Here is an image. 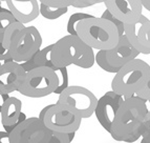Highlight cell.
Returning a JSON list of instances; mask_svg holds the SVG:
<instances>
[{
  "mask_svg": "<svg viewBox=\"0 0 150 143\" xmlns=\"http://www.w3.org/2000/svg\"><path fill=\"white\" fill-rule=\"evenodd\" d=\"M3 45L10 52L13 61L22 64L41 50L42 36L36 26L16 22L3 34Z\"/></svg>",
  "mask_w": 150,
  "mask_h": 143,
  "instance_id": "cell-1",
  "label": "cell"
},
{
  "mask_svg": "<svg viewBox=\"0 0 150 143\" xmlns=\"http://www.w3.org/2000/svg\"><path fill=\"white\" fill-rule=\"evenodd\" d=\"M52 61L56 68L77 65L81 68H93L96 61L93 50L78 36L67 35L54 43Z\"/></svg>",
  "mask_w": 150,
  "mask_h": 143,
  "instance_id": "cell-2",
  "label": "cell"
},
{
  "mask_svg": "<svg viewBox=\"0 0 150 143\" xmlns=\"http://www.w3.org/2000/svg\"><path fill=\"white\" fill-rule=\"evenodd\" d=\"M77 36L93 50H98V52L111 50L120 41L118 28L110 21L95 16L79 23Z\"/></svg>",
  "mask_w": 150,
  "mask_h": 143,
  "instance_id": "cell-3",
  "label": "cell"
},
{
  "mask_svg": "<svg viewBox=\"0 0 150 143\" xmlns=\"http://www.w3.org/2000/svg\"><path fill=\"white\" fill-rule=\"evenodd\" d=\"M146 108L144 101L138 96L126 99L115 115L110 135L115 141L126 142L137 134L145 121Z\"/></svg>",
  "mask_w": 150,
  "mask_h": 143,
  "instance_id": "cell-4",
  "label": "cell"
},
{
  "mask_svg": "<svg viewBox=\"0 0 150 143\" xmlns=\"http://www.w3.org/2000/svg\"><path fill=\"white\" fill-rule=\"evenodd\" d=\"M150 75V65L142 59H134L123 66L111 81L112 92L129 99L137 95Z\"/></svg>",
  "mask_w": 150,
  "mask_h": 143,
  "instance_id": "cell-5",
  "label": "cell"
},
{
  "mask_svg": "<svg viewBox=\"0 0 150 143\" xmlns=\"http://www.w3.org/2000/svg\"><path fill=\"white\" fill-rule=\"evenodd\" d=\"M39 119L53 133L70 134L80 128L82 118L75 112L61 104H50L39 114Z\"/></svg>",
  "mask_w": 150,
  "mask_h": 143,
  "instance_id": "cell-6",
  "label": "cell"
},
{
  "mask_svg": "<svg viewBox=\"0 0 150 143\" xmlns=\"http://www.w3.org/2000/svg\"><path fill=\"white\" fill-rule=\"evenodd\" d=\"M58 84L59 80L55 70L48 68H39L26 73L18 92L30 98H43L55 94Z\"/></svg>",
  "mask_w": 150,
  "mask_h": 143,
  "instance_id": "cell-7",
  "label": "cell"
},
{
  "mask_svg": "<svg viewBox=\"0 0 150 143\" xmlns=\"http://www.w3.org/2000/svg\"><path fill=\"white\" fill-rule=\"evenodd\" d=\"M138 55H140V53L130 44L124 35L120 37L118 45L113 48L98 52L96 55V62L103 70L117 74L123 66L137 59Z\"/></svg>",
  "mask_w": 150,
  "mask_h": 143,
  "instance_id": "cell-8",
  "label": "cell"
},
{
  "mask_svg": "<svg viewBox=\"0 0 150 143\" xmlns=\"http://www.w3.org/2000/svg\"><path fill=\"white\" fill-rule=\"evenodd\" d=\"M98 99L89 90L83 86H68L61 95L57 103L64 105L75 112L82 119L89 118L95 114Z\"/></svg>",
  "mask_w": 150,
  "mask_h": 143,
  "instance_id": "cell-9",
  "label": "cell"
},
{
  "mask_svg": "<svg viewBox=\"0 0 150 143\" xmlns=\"http://www.w3.org/2000/svg\"><path fill=\"white\" fill-rule=\"evenodd\" d=\"M52 134L39 117H30L10 135L13 143H48Z\"/></svg>",
  "mask_w": 150,
  "mask_h": 143,
  "instance_id": "cell-10",
  "label": "cell"
},
{
  "mask_svg": "<svg viewBox=\"0 0 150 143\" xmlns=\"http://www.w3.org/2000/svg\"><path fill=\"white\" fill-rule=\"evenodd\" d=\"M124 102L125 98L112 90L105 93L98 101L95 115L102 127L109 134L115 115Z\"/></svg>",
  "mask_w": 150,
  "mask_h": 143,
  "instance_id": "cell-11",
  "label": "cell"
},
{
  "mask_svg": "<svg viewBox=\"0 0 150 143\" xmlns=\"http://www.w3.org/2000/svg\"><path fill=\"white\" fill-rule=\"evenodd\" d=\"M25 70L20 63L4 62L0 66V95H10L18 92L25 78Z\"/></svg>",
  "mask_w": 150,
  "mask_h": 143,
  "instance_id": "cell-12",
  "label": "cell"
},
{
  "mask_svg": "<svg viewBox=\"0 0 150 143\" xmlns=\"http://www.w3.org/2000/svg\"><path fill=\"white\" fill-rule=\"evenodd\" d=\"M104 4L106 10L124 24L135 22L143 15L141 0H106Z\"/></svg>",
  "mask_w": 150,
  "mask_h": 143,
  "instance_id": "cell-13",
  "label": "cell"
},
{
  "mask_svg": "<svg viewBox=\"0 0 150 143\" xmlns=\"http://www.w3.org/2000/svg\"><path fill=\"white\" fill-rule=\"evenodd\" d=\"M5 3L16 20L22 24L34 21L40 14V2L37 0H6Z\"/></svg>",
  "mask_w": 150,
  "mask_h": 143,
  "instance_id": "cell-14",
  "label": "cell"
},
{
  "mask_svg": "<svg viewBox=\"0 0 150 143\" xmlns=\"http://www.w3.org/2000/svg\"><path fill=\"white\" fill-rule=\"evenodd\" d=\"M70 5V0H41L40 15L48 20H56L67 13Z\"/></svg>",
  "mask_w": 150,
  "mask_h": 143,
  "instance_id": "cell-15",
  "label": "cell"
},
{
  "mask_svg": "<svg viewBox=\"0 0 150 143\" xmlns=\"http://www.w3.org/2000/svg\"><path fill=\"white\" fill-rule=\"evenodd\" d=\"M149 21L146 16L142 15L138 21H135L130 24H125V36L128 39L129 43L132 45L135 50L138 51L140 54H145L148 55L150 54V48H145L140 41V31L143 28V25Z\"/></svg>",
  "mask_w": 150,
  "mask_h": 143,
  "instance_id": "cell-16",
  "label": "cell"
},
{
  "mask_svg": "<svg viewBox=\"0 0 150 143\" xmlns=\"http://www.w3.org/2000/svg\"><path fill=\"white\" fill-rule=\"evenodd\" d=\"M22 114V103L16 97H11L1 110V123L3 127L14 126Z\"/></svg>",
  "mask_w": 150,
  "mask_h": 143,
  "instance_id": "cell-17",
  "label": "cell"
},
{
  "mask_svg": "<svg viewBox=\"0 0 150 143\" xmlns=\"http://www.w3.org/2000/svg\"><path fill=\"white\" fill-rule=\"evenodd\" d=\"M53 48H54V43L47 45L46 48H42V50H40L28 62L22 63L21 65H22L23 70H25V73H28L30 70L39 68H52V70H55L56 66L54 65L53 61H52V52H53Z\"/></svg>",
  "mask_w": 150,
  "mask_h": 143,
  "instance_id": "cell-18",
  "label": "cell"
},
{
  "mask_svg": "<svg viewBox=\"0 0 150 143\" xmlns=\"http://www.w3.org/2000/svg\"><path fill=\"white\" fill-rule=\"evenodd\" d=\"M91 17H93V15L87 14V13H74L73 15H70L67 21V26H66L68 35L77 36V26L79 25V23Z\"/></svg>",
  "mask_w": 150,
  "mask_h": 143,
  "instance_id": "cell-19",
  "label": "cell"
},
{
  "mask_svg": "<svg viewBox=\"0 0 150 143\" xmlns=\"http://www.w3.org/2000/svg\"><path fill=\"white\" fill-rule=\"evenodd\" d=\"M54 70H55L58 80H59V84H58V88L56 90L55 94L59 96L69 86L68 85V81H69L68 80V72L67 68H56Z\"/></svg>",
  "mask_w": 150,
  "mask_h": 143,
  "instance_id": "cell-20",
  "label": "cell"
},
{
  "mask_svg": "<svg viewBox=\"0 0 150 143\" xmlns=\"http://www.w3.org/2000/svg\"><path fill=\"white\" fill-rule=\"evenodd\" d=\"M16 22H18V21L15 19L12 13L8 10L1 8V10H0V35H3L8 26H11Z\"/></svg>",
  "mask_w": 150,
  "mask_h": 143,
  "instance_id": "cell-21",
  "label": "cell"
},
{
  "mask_svg": "<svg viewBox=\"0 0 150 143\" xmlns=\"http://www.w3.org/2000/svg\"><path fill=\"white\" fill-rule=\"evenodd\" d=\"M101 18L105 19V20L110 21V22L112 23L115 28H118V32H119V35H120V37H122V36L125 35V24H124L123 22H121L120 20H118V19H117V18H115V16H113L108 10H105L104 12H103Z\"/></svg>",
  "mask_w": 150,
  "mask_h": 143,
  "instance_id": "cell-22",
  "label": "cell"
},
{
  "mask_svg": "<svg viewBox=\"0 0 150 143\" xmlns=\"http://www.w3.org/2000/svg\"><path fill=\"white\" fill-rule=\"evenodd\" d=\"M140 41L145 48H150V20L140 31Z\"/></svg>",
  "mask_w": 150,
  "mask_h": 143,
  "instance_id": "cell-23",
  "label": "cell"
},
{
  "mask_svg": "<svg viewBox=\"0 0 150 143\" xmlns=\"http://www.w3.org/2000/svg\"><path fill=\"white\" fill-rule=\"evenodd\" d=\"M101 2H104L102 0H70V4L74 8L82 9V8H88L91 5L99 4Z\"/></svg>",
  "mask_w": 150,
  "mask_h": 143,
  "instance_id": "cell-24",
  "label": "cell"
},
{
  "mask_svg": "<svg viewBox=\"0 0 150 143\" xmlns=\"http://www.w3.org/2000/svg\"><path fill=\"white\" fill-rule=\"evenodd\" d=\"M2 61L4 63L13 61V59L10 55V52L3 45V35H0V62H2Z\"/></svg>",
  "mask_w": 150,
  "mask_h": 143,
  "instance_id": "cell-25",
  "label": "cell"
},
{
  "mask_svg": "<svg viewBox=\"0 0 150 143\" xmlns=\"http://www.w3.org/2000/svg\"><path fill=\"white\" fill-rule=\"evenodd\" d=\"M135 96H138L139 98L143 99V100L150 99V75H149V77H148L146 83L144 84V86L139 90Z\"/></svg>",
  "mask_w": 150,
  "mask_h": 143,
  "instance_id": "cell-26",
  "label": "cell"
},
{
  "mask_svg": "<svg viewBox=\"0 0 150 143\" xmlns=\"http://www.w3.org/2000/svg\"><path fill=\"white\" fill-rule=\"evenodd\" d=\"M48 143H71L68 138V134H59L53 133L52 138Z\"/></svg>",
  "mask_w": 150,
  "mask_h": 143,
  "instance_id": "cell-27",
  "label": "cell"
},
{
  "mask_svg": "<svg viewBox=\"0 0 150 143\" xmlns=\"http://www.w3.org/2000/svg\"><path fill=\"white\" fill-rule=\"evenodd\" d=\"M0 143H13L10 134L5 131H0Z\"/></svg>",
  "mask_w": 150,
  "mask_h": 143,
  "instance_id": "cell-28",
  "label": "cell"
},
{
  "mask_svg": "<svg viewBox=\"0 0 150 143\" xmlns=\"http://www.w3.org/2000/svg\"><path fill=\"white\" fill-rule=\"evenodd\" d=\"M143 101H144V104H145V108H146V116L144 122H148V121H150V99H146V100H143Z\"/></svg>",
  "mask_w": 150,
  "mask_h": 143,
  "instance_id": "cell-29",
  "label": "cell"
},
{
  "mask_svg": "<svg viewBox=\"0 0 150 143\" xmlns=\"http://www.w3.org/2000/svg\"><path fill=\"white\" fill-rule=\"evenodd\" d=\"M10 98H11L10 95H0V114H1V110H2L5 102H6Z\"/></svg>",
  "mask_w": 150,
  "mask_h": 143,
  "instance_id": "cell-30",
  "label": "cell"
},
{
  "mask_svg": "<svg viewBox=\"0 0 150 143\" xmlns=\"http://www.w3.org/2000/svg\"><path fill=\"white\" fill-rule=\"evenodd\" d=\"M141 2H142L143 8H145L146 10L150 12V0H141Z\"/></svg>",
  "mask_w": 150,
  "mask_h": 143,
  "instance_id": "cell-31",
  "label": "cell"
},
{
  "mask_svg": "<svg viewBox=\"0 0 150 143\" xmlns=\"http://www.w3.org/2000/svg\"><path fill=\"white\" fill-rule=\"evenodd\" d=\"M75 135H76V133H70V134H68V138H69V140H70V142L74 140V138H75Z\"/></svg>",
  "mask_w": 150,
  "mask_h": 143,
  "instance_id": "cell-32",
  "label": "cell"
},
{
  "mask_svg": "<svg viewBox=\"0 0 150 143\" xmlns=\"http://www.w3.org/2000/svg\"><path fill=\"white\" fill-rule=\"evenodd\" d=\"M0 10H1V1H0Z\"/></svg>",
  "mask_w": 150,
  "mask_h": 143,
  "instance_id": "cell-33",
  "label": "cell"
},
{
  "mask_svg": "<svg viewBox=\"0 0 150 143\" xmlns=\"http://www.w3.org/2000/svg\"><path fill=\"white\" fill-rule=\"evenodd\" d=\"M1 64H2V63H1V62H0V66H1Z\"/></svg>",
  "mask_w": 150,
  "mask_h": 143,
  "instance_id": "cell-34",
  "label": "cell"
}]
</instances>
